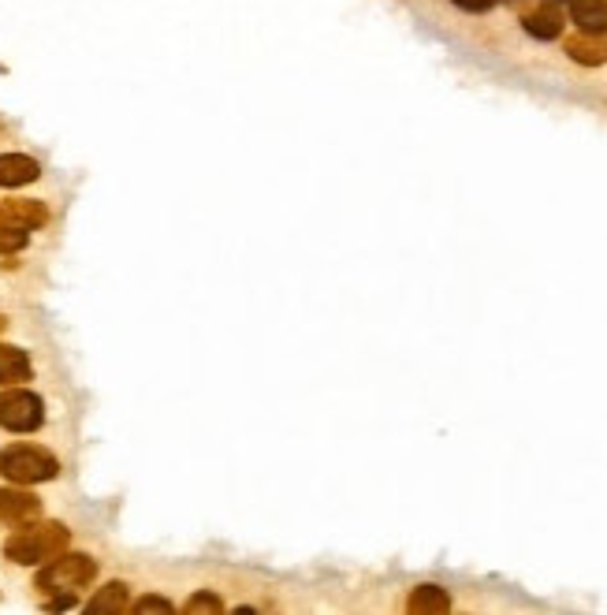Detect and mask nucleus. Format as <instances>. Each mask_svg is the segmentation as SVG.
I'll use <instances>...</instances> for the list:
<instances>
[{
    "mask_svg": "<svg viewBox=\"0 0 607 615\" xmlns=\"http://www.w3.org/2000/svg\"><path fill=\"white\" fill-rule=\"evenodd\" d=\"M97 582V560L86 552H60L49 563H41L34 589L45 597V608L68 612L79 604V593Z\"/></svg>",
    "mask_w": 607,
    "mask_h": 615,
    "instance_id": "1",
    "label": "nucleus"
},
{
    "mask_svg": "<svg viewBox=\"0 0 607 615\" xmlns=\"http://www.w3.org/2000/svg\"><path fill=\"white\" fill-rule=\"evenodd\" d=\"M570 15L585 34L607 30V0H570Z\"/></svg>",
    "mask_w": 607,
    "mask_h": 615,
    "instance_id": "11",
    "label": "nucleus"
},
{
    "mask_svg": "<svg viewBox=\"0 0 607 615\" xmlns=\"http://www.w3.org/2000/svg\"><path fill=\"white\" fill-rule=\"evenodd\" d=\"M27 246V232H12V228H0V254H15Z\"/></svg>",
    "mask_w": 607,
    "mask_h": 615,
    "instance_id": "15",
    "label": "nucleus"
},
{
    "mask_svg": "<svg viewBox=\"0 0 607 615\" xmlns=\"http://www.w3.org/2000/svg\"><path fill=\"white\" fill-rule=\"evenodd\" d=\"M86 612L90 615H120V612H131V586L127 582H108L101 586L90 597L86 604Z\"/></svg>",
    "mask_w": 607,
    "mask_h": 615,
    "instance_id": "8",
    "label": "nucleus"
},
{
    "mask_svg": "<svg viewBox=\"0 0 607 615\" xmlns=\"http://www.w3.org/2000/svg\"><path fill=\"white\" fill-rule=\"evenodd\" d=\"M41 425H45V403H41L38 392L8 384L0 392V429H8V433H38Z\"/></svg>",
    "mask_w": 607,
    "mask_h": 615,
    "instance_id": "4",
    "label": "nucleus"
},
{
    "mask_svg": "<svg viewBox=\"0 0 607 615\" xmlns=\"http://www.w3.org/2000/svg\"><path fill=\"white\" fill-rule=\"evenodd\" d=\"M406 608L418 615H444L447 608H451V597H447V589H440V586H418L410 593Z\"/></svg>",
    "mask_w": 607,
    "mask_h": 615,
    "instance_id": "13",
    "label": "nucleus"
},
{
    "mask_svg": "<svg viewBox=\"0 0 607 615\" xmlns=\"http://www.w3.org/2000/svg\"><path fill=\"white\" fill-rule=\"evenodd\" d=\"M522 27H526V34H533L537 41H555L563 34V15H559L555 4H548V8H540V12H529L526 19H522Z\"/></svg>",
    "mask_w": 607,
    "mask_h": 615,
    "instance_id": "12",
    "label": "nucleus"
},
{
    "mask_svg": "<svg viewBox=\"0 0 607 615\" xmlns=\"http://www.w3.org/2000/svg\"><path fill=\"white\" fill-rule=\"evenodd\" d=\"M567 56L574 60V64H585V68H600L607 60V45L596 34H574V38H567Z\"/></svg>",
    "mask_w": 607,
    "mask_h": 615,
    "instance_id": "10",
    "label": "nucleus"
},
{
    "mask_svg": "<svg viewBox=\"0 0 607 615\" xmlns=\"http://www.w3.org/2000/svg\"><path fill=\"white\" fill-rule=\"evenodd\" d=\"M41 519V500L27 485H8L0 489V522L4 526H27V522Z\"/></svg>",
    "mask_w": 607,
    "mask_h": 615,
    "instance_id": "6",
    "label": "nucleus"
},
{
    "mask_svg": "<svg viewBox=\"0 0 607 615\" xmlns=\"http://www.w3.org/2000/svg\"><path fill=\"white\" fill-rule=\"evenodd\" d=\"M451 4H459L462 12H488L496 0H451Z\"/></svg>",
    "mask_w": 607,
    "mask_h": 615,
    "instance_id": "17",
    "label": "nucleus"
},
{
    "mask_svg": "<svg viewBox=\"0 0 607 615\" xmlns=\"http://www.w3.org/2000/svg\"><path fill=\"white\" fill-rule=\"evenodd\" d=\"M30 373H34V366H30L27 351H19L12 343H0V388L30 381Z\"/></svg>",
    "mask_w": 607,
    "mask_h": 615,
    "instance_id": "9",
    "label": "nucleus"
},
{
    "mask_svg": "<svg viewBox=\"0 0 607 615\" xmlns=\"http://www.w3.org/2000/svg\"><path fill=\"white\" fill-rule=\"evenodd\" d=\"M135 612H172V601H164V597H138L135 604H131Z\"/></svg>",
    "mask_w": 607,
    "mask_h": 615,
    "instance_id": "16",
    "label": "nucleus"
},
{
    "mask_svg": "<svg viewBox=\"0 0 607 615\" xmlns=\"http://www.w3.org/2000/svg\"><path fill=\"white\" fill-rule=\"evenodd\" d=\"M56 474H60V459L49 448H38V444L0 448V478H8L12 485H41V481H53Z\"/></svg>",
    "mask_w": 607,
    "mask_h": 615,
    "instance_id": "3",
    "label": "nucleus"
},
{
    "mask_svg": "<svg viewBox=\"0 0 607 615\" xmlns=\"http://www.w3.org/2000/svg\"><path fill=\"white\" fill-rule=\"evenodd\" d=\"M71 545V530L64 522H27V526H15V533L4 541V556L19 567H41L53 556L68 552Z\"/></svg>",
    "mask_w": 607,
    "mask_h": 615,
    "instance_id": "2",
    "label": "nucleus"
},
{
    "mask_svg": "<svg viewBox=\"0 0 607 615\" xmlns=\"http://www.w3.org/2000/svg\"><path fill=\"white\" fill-rule=\"evenodd\" d=\"M220 612H224V604L213 593H194L187 601V615H220Z\"/></svg>",
    "mask_w": 607,
    "mask_h": 615,
    "instance_id": "14",
    "label": "nucleus"
},
{
    "mask_svg": "<svg viewBox=\"0 0 607 615\" xmlns=\"http://www.w3.org/2000/svg\"><path fill=\"white\" fill-rule=\"evenodd\" d=\"M548 4H555V8H559V4H570V0H548Z\"/></svg>",
    "mask_w": 607,
    "mask_h": 615,
    "instance_id": "18",
    "label": "nucleus"
},
{
    "mask_svg": "<svg viewBox=\"0 0 607 615\" xmlns=\"http://www.w3.org/2000/svg\"><path fill=\"white\" fill-rule=\"evenodd\" d=\"M4 325H8V321H4V317H0V328H4Z\"/></svg>",
    "mask_w": 607,
    "mask_h": 615,
    "instance_id": "19",
    "label": "nucleus"
},
{
    "mask_svg": "<svg viewBox=\"0 0 607 615\" xmlns=\"http://www.w3.org/2000/svg\"><path fill=\"white\" fill-rule=\"evenodd\" d=\"M41 176V164L27 153H0V187H30V183H38Z\"/></svg>",
    "mask_w": 607,
    "mask_h": 615,
    "instance_id": "7",
    "label": "nucleus"
},
{
    "mask_svg": "<svg viewBox=\"0 0 607 615\" xmlns=\"http://www.w3.org/2000/svg\"><path fill=\"white\" fill-rule=\"evenodd\" d=\"M49 224V205L38 198H4L0 202V228L12 232H38Z\"/></svg>",
    "mask_w": 607,
    "mask_h": 615,
    "instance_id": "5",
    "label": "nucleus"
}]
</instances>
